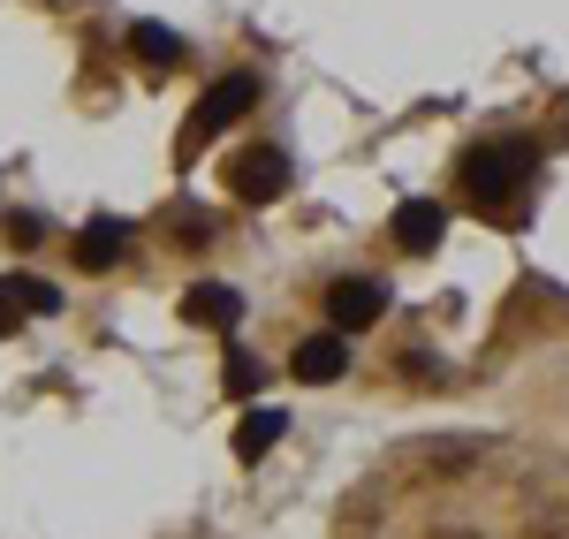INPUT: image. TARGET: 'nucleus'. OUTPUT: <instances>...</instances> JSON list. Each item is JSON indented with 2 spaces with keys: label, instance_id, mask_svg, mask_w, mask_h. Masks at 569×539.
Masks as SVG:
<instances>
[{
  "label": "nucleus",
  "instance_id": "nucleus-6",
  "mask_svg": "<svg viewBox=\"0 0 569 539\" xmlns=\"http://www.w3.org/2000/svg\"><path fill=\"white\" fill-rule=\"evenodd\" d=\"M342 365H350V342H342V335H311L305 350H297V380H311V388H327V380H335Z\"/></svg>",
  "mask_w": 569,
  "mask_h": 539
},
{
  "label": "nucleus",
  "instance_id": "nucleus-11",
  "mask_svg": "<svg viewBox=\"0 0 569 539\" xmlns=\"http://www.w3.org/2000/svg\"><path fill=\"white\" fill-rule=\"evenodd\" d=\"M0 297H8V305H23V312H53V305H61V297H53V281H23V273H16V281H0Z\"/></svg>",
  "mask_w": 569,
  "mask_h": 539
},
{
  "label": "nucleus",
  "instance_id": "nucleus-9",
  "mask_svg": "<svg viewBox=\"0 0 569 539\" xmlns=\"http://www.w3.org/2000/svg\"><path fill=\"white\" fill-rule=\"evenodd\" d=\"M130 53L144 61V69H176V61H182V39L168 31V23H130Z\"/></svg>",
  "mask_w": 569,
  "mask_h": 539
},
{
  "label": "nucleus",
  "instance_id": "nucleus-8",
  "mask_svg": "<svg viewBox=\"0 0 569 539\" xmlns=\"http://www.w3.org/2000/svg\"><path fill=\"white\" fill-rule=\"evenodd\" d=\"M122 243H130V228H122V221H91L84 236H77V267H91V273L114 267V259H122Z\"/></svg>",
  "mask_w": 569,
  "mask_h": 539
},
{
  "label": "nucleus",
  "instance_id": "nucleus-1",
  "mask_svg": "<svg viewBox=\"0 0 569 539\" xmlns=\"http://www.w3.org/2000/svg\"><path fill=\"white\" fill-rule=\"evenodd\" d=\"M531 176H539V152L525 137H501V144H479L463 160V198L493 221H517V206L531 198Z\"/></svg>",
  "mask_w": 569,
  "mask_h": 539
},
{
  "label": "nucleus",
  "instance_id": "nucleus-10",
  "mask_svg": "<svg viewBox=\"0 0 569 539\" xmlns=\"http://www.w3.org/2000/svg\"><path fill=\"white\" fill-rule=\"evenodd\" d=\"M281 433H289V418H281V410H251V418H243V433H236V456H243V463H259Z\"/></svg>",
  "mask_w": 569,
  "mask_h": 539
},
{
  "label": "nucleus",
  "instance_id": "nucleus-12",
  "mask_svg": "<svg viewBox=\"0 0 569 539\" xmlns=\"http://www.w3.org/2000/svg\"><path fill=\"white\" fill-rule=\"evenodd\" d=\"M259 380H266L259 358H228V396H259Z\"/></svg>",
  "mask_w": 569,
  "mask_h": 539
},
{
  "label": "nucleus",
  "instance_id": "nucleus-4",
  "mask_svg": "<svg viewBox=\"0 0 569 539\" xmlns=\"http://www.w3.org/2000/svg\"><path fill=\"white\" fill-rule=\"evenodd\" d=\"M380 312H388V289H380V281H335V289H327L335 335H357V327H372Z\"/></svg>",
  "mask_w": 569,
  "mask_h": 539
},
{
  "label": "nucleus",
  "instance_id": "nucleus-2",
  "mask_svg": "<svg viewBox=\"0 0 569 539\" xmlns=\"http://www.w3.org/2000/svg\"><path fill=\"white\" fill-rule=\"evenodd\" d=\"M228 190H236L243 206H273V198L289 190V152H281V144L236 152V160H228Z\"/></svg>",
  "mask_w": 569,
  "mask_h": 539
},
{
  "label": "nucleus",
  "instance_id": "nucleus-3",
  "mask_svg": "<svg viewBox=\"0 0 569 539\" xmlns=\"http://www.w3.org/2000/svg\"><path fill=\"white\" fill-rule=\"evenodd\" d=\"M251 99H259V77H228V84L206 91V99H198V114H190V130H182V160H190V152H198L213 130H228V122H236Z\"/></svg>",
  "mask_w": 569,
  "mask_h": 539
},
{
  "label": "nucleus",
  "instance_id": "nucleus-5",
  "mask_svg": "<svg viewBox=\"0 0 569 539\" xmlns=\"http://www.w3.org/2000/svg\"><path fill=\"white\" fill-rule=\"evenodd\" d=\"M182 319H190V327H236V319H243V297H236L228 281H198V289L182 297Z\"/></svg>",
  "mask_w": 569,
  "mask_h": 539
},
{
  "label": "nucleus",
  "instance_id": "nucleus-7",
  "mask_svg": "<svg viewBox=\"0 0 569 539\" xmlns=\"http://www.w3.org/2000/svg\"><path fill=\"white\" fill-rule=\"evenodd\" d=\"M440 206H426V198H418V206H402V213H395V236H402V251H418V259H426V251H440Z\"/></svg>",
  "mask_w": 569,
  "mask_h": 539
}]
</instances>
